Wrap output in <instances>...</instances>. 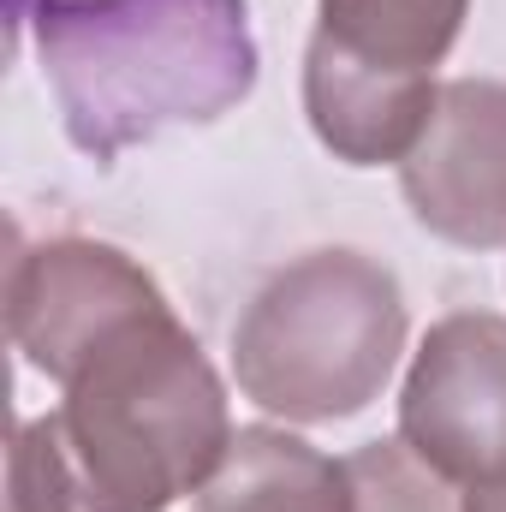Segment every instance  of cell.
Wrapping results in <instances>:
<instances>
[{"instance_id": "obj_1", "label": "cell", "mask_w": 506, "mask_h": 512, "mask_svg": "<svg viewBox=\"0 0 506 512\" xmlns=\"http://www.w3.org/2000/svg\"><path fill=\"white\" fill-rule=\"evenodd\" d=\"M227 447V387L197 334L161 310L96 352L54 411L18 423L6 512H173Z\"/></svg>"}, {"instance_id": "obj_2", "label": "cell", "mask_w": 506, "mask_h": 512, "mask_svg": "<svg viewBox=\"0 0 506 512\" xmlns=\"http://www.w3.org/2000/svg\"><path fill=\"white\" fill-rule=\"evenodd\" d=\"M30 18L66 137L96 167L167 126H209L256 90L245 0H36Z\"/></svg>"}, {"instance_id": "obj_3", "label": "cell", "mask_w": 506, "mask_h": 512, "mask_svg": "<svg viewBox=\"0 0 506 512\" xmlns=\"http://www.w3.org/2000/svg\"><path fill=\"white\" fill-rule=\"evenodd\" d=\"M405 352V292L364 251H310L274 268L233 328L245 399L286 423L358 417Z\"/></svg>"}, {"instance_id": "obj_4", "label": "cell", "mask_w": 506, "mask_h": 512, "mask_svg": "<svg viewBox=\"0 0 506 512\" xmlns=\"http://www.w3.org/2000/svg\"><path fill=\"white\" fill-rule=\"evenodd\" d=\"M161 310L173 304L155 274L102 239H42L6 274V334L36 376L60 387Z\"/></svg>"}, {"instance_id": "obj_5", "label": "cell", "mask_w": 506, "mask_h": 512, "mask_svg": "<svg viewBox=\"0 0 506 512\" xmlns=\"http://www.w3.org/2000/svg\"><path fill=\"white\" fill-rule=\"evenodd\" d=\"M399 441L447 483L477 489L506 477V316H441L399 387Z\"/></svg>"}, {"instance_id": "obj_6", "label": "cell", "mask_w": 506, "mask_h": 512, "mask_svg": "<svg viewBox=\"0 0 506 512\" xmlns=\"http://www.w3.org/2000/svg\"><path fill=\"white\" fill-rule=\"evenodd\" d=\"M399 191L423 233L495 251L506 245V84L501 78H453L429 131L399 161Z\"/></svg>"}, {"instance_id": "obj_7", "label": "cell", "mask_w": 506, "mask_h": 512, "mask_svg": "<svg viewBox=\"0 0 506 512\" xmlns=\"http://www.w3.org/2000/svg\"><path fill=\"white\" fill-rule=\"evenodd\" d=\"M465 12L471 0H316L304 54L381 90H441L435 66L453 54Z\"/></svg>"}, {"instance_id": "obj_8", "label": "cell", "mask_w": 506, "mask_h": 512, "mask_svg": "<svg viewBox=\"0 0 506 512\" xmlns=\"http://www.w3.org/2000/svg\"><path fill=\"white\" fill-rule=\"evenodd\" d=\"M197 512H352L346 459H328L292 429H233L227 459L197 489Z\"/></svg>"}, {"instance_id": "obj_9", "label": "cell", "mask_w": 506, "mask_h": 512, "mask_svg": "<svg viewBox=\"0 0 506 512\" xmlns=\"http://www.w3.org/2000/svg\"><path fill=\"white\" fill-rule=\"evenodd\" d=\"M352 512H459L453 483L435 477L405 441H370L346 459Z\"/></svg>"}, {"instance_id": "obj_10", "label": "cell", "mask_w": 506, "mask_h": 512, "mask_svg": "<svg viewBox=\"0 0 506 512\" xmlns=\"http://www.w3.org/2000/svg\"><path fill=\"white\" fill-rule=\"evenodd\" d=\"M459 512H506V477L501 483H477L459 495Z\"/></svg>"}]
</instances>
